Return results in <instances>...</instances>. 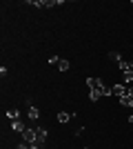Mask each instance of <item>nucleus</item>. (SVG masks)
<instances>
[{
    "label": "nucleus",
    "mask_w": 133,
    "mask_h": 149,
    "mask_svg": "<svg viewBox=\"0 0 133 149\" xmlns=\"http://www.w3.org/2000/svg\"><path fill=\"white\" fill-rule=\"evenodd\" d=\"M29 5H36V7H40V9H49V7L62 5V0H29Z\"/></svg>",
    "instance_id": "f257e3e1"
},
{
    "label": "nucleus",
    "mask_w": 133,
    "mask_h": 149,
    "mask_svg": "<svg viewBox=\"0 0 133 149\" xmlns=\"http://www.w3.org/2000/svg\"><path fill=\"white\" fill-rule=\"evenodd\" d=\"M36 134H38V129H33V127H27L25 131H22V138H25V143H36Z\"/></svg>",
    "instance_id": "f03ea898"
},
{
    "label": "nucleus",
    "mask_w": 133,
    "mask_h": 149,
    "mask_svg": "<svg viewBox=\"0 0 133 149\" xmlns=\"http://www.w3.org/2000/svg\"><path fill=\"white\" fill-rule=\"evenodd\" d=\"M47 136H49V131L40 127V129H38V134H36V143H38L42 149H44V143H47Z\"/></svg>",
    "instance_id": "7ed1b4c3"
},
{
    "label": "nucleus",
    "mask_w": 133,
    "mask_h": 149,
    "mask_svg": "<svg viewBox=\"0 0 133 149\" xmlns=\"http://www.w3.org/2000/svg\"><path fill=\"white\" fill-rule=\"evenodd\" d=\"M111 91H113V96H127V87H124V82H122V85H113V87H111Z\"/></svg>",
    "instance_id": "20e7f679"
},
{
    "label": "nucleus",
    "mask_w": 133,
    "mask_h": 149,
    "mask_svg": "<svg viewBox=\"0 0 133 149\" xmlns=\"http://www.w3.org/2000/svg\"><path fill=\"white\" fill-rule=\"evenodd\" d=\"M71 116H73V113H69V111H60V113H58V123H60V125H67L71 120Z\"/></svg>",
    "instance_id": "39448f33"
},
{
    "label": "nucleus",
    "mask_w": 133,
    "mask_h": 149,
    "mask_svg": "<svg viewBox=\"0 0 133 149\" xmlns=\"http://www.w3.org/2000/svg\"><path fill=\"white\" fill-rule=\"evenodd\" d=\"M11 129H13V131H20V134H22V131L27 129V125H22V120H11Z\"/></svg>",
    "instance_id": "423d86ee"
},
{
    "label": "nucleus",
    "mask_w": 133,
    "mask_h": 149,
    "mask_svg": "<svg viewBox=\"0 0 133 149\" xmlns=\"http://www.w3.org/2000/svg\"><path fill=\"white\" fill-rule=\"evenodd\" d=\"M31 120H38L40 118V111H38V107H29V113H27Z\"/></svg>",
    "instance_id": "0eeeda50"
},
{
    "label": "nucleus",
    "mask_w": 133,
    "mask_h": 149,
    "mask_svg": "<svg viewBox=\"0 0 133 149\" xmlns=\"http://www.w3.org/2000/svg\"><path fill=\"white\" fill-rule=\"evenodd\" d=\"M7 118L9 120H20V111L18 109H9V111H7Z\"/></svg>",
    "instance_id": "6e6552de"
},
{
    "label": "nucleus",
    "mask_w": 133,
    "mask_h": 149,
    "mask_svg": "<svg viewBox=\"0 0 133 149\" xmlns=\"http://www.w3.org/2000/svg\"><path fill=\"white\" fill-rule=\"evenodd\" d=\"M100 98H102L100 91H95V89H91V91H89V100H91V102H95V100H100Z\"/></svg>",
    "instance_id": "1a4fd4ad"
},
{
    "label": "nucleus",
    "mask_w": 133,
    "mask_h": 149,
    "mask_svg": "<svg viewBox=\"0 0 133 149\" xmlns=\"http://www.w3.org/2000/svg\"><path fill=\"white\" fill-rule=\"evenodd\" d=\"M120 102H122L124 107H129V109L133 107V98H131V96H122V98H120Z\"/></svg>",
    "instance_id": "9d476101"
},
{
    "label": "nucleus",
    "mask_w": 133,
    "mask_h": 149,
    "mask_svg": "<svg viewBox=\"0 0 133 149\" xmlns=\"http://www.w3.org/2000/svg\"><path fill=\"white\" fill-rule=\"evenodd\" d=\"M58 69H60V71H69V60H62V58H60V62H58Z\"/></svg>",
    "instance_id": "9b49d317"
},
{
    "label": "nucleus",
    "mask_w": 133,
    "mask_h": 149,
    "mask_svg": "<svg viewBox=\"0 0 133 149\" xmlns=\"http://www.w3.org/2000/svg\"><path fill=\"white\" fill-rule=\"evenodd\" d=\"M109 58H111V60H115L118 65L122 62V58H120V54H118V51H111V54H109Z\"/></svg>",
    "instance_id": "f8f14e48"
},
{
    "label": "nucleus",
    "mask_w": 133,
    "mask_h": 149,
    "mask_svg": "<svg viewBox=\"0 0 133 149\" xmlns=\"http://www.w3.org/2000/svg\"><path fill=\"white\" fill-rule=\"evenodd\" d=\"M131 82H133V74L127 71V74H124V85H131Z\"/></svg>",
    "instance_id": "ddd939ff"
},
{
    "label": "nucleus",
    "mask_w": 133,
    "mask_h": 149,
    "mask_svg": "<svg viewBox=\"0 0 133 149\" xmlns=\"http://www.w3.org/2000/svg\"><path fill=\"white\" fill-rule=\"evenodd\" d=\"M120 69H122V74H127V71H129V62L122 60V62H120Z\"/></svg>",
    "instance_id": "4468645a"
},
{
    "label": "nucleus",
    "mask_w": 133,
    "mask_h": 149,
    "mask_svg": "<svg viewBox=\"0 0 133 149\" xmlns=\"http://www.w3.org/2000/svg\"><path fill=\"white\" fill-rule=\"evenodd\" d=\"M47 62H49V65H58V62H60V58H58V56H51Z\"/></svg>",
    "instance_id": "2eb2a0df"
},
{
    "label": "nucleus",
    "mask_w": 133,
    "mask_h": 149,
    "mask_svg": "<svg viewBox=\"0 0 133 149\" xmlns=\"http://www.w3.org/2000/svg\"><path fill=\"white\" fill-rule=\"evenodd\" d=\"M127 96H131V98H133V87H129V89H127Z\"/></svg>",
    "instance_id": "dca6fc26"
},
{
    "label": "nucleus",
    "mask_w": 133,
    "mask_h": 149,
    "mask_svg": "<svg viewBox=\"0 0 133 149\" xmlns=\"http://www.w3.org/2000/svg\"><path fill=\"white\" fill-rule=\"evenodd\" d=\"M129 71H131V74H133V60L129 62Z\"/></svg>",
    "instance_id": "f3484780"
},
{
    "label": "nucleus",
    "mask_w": 133,
    "mask_h": 149,
    "mask_svg": "<svg viewBox=\"0 0 133 149\" xmlns=\"http://www.w3.org/2000/svg\"><path fill=\"white\" fill-rule=\"evenodd\" d=\"M131 5H133V0H131Z\"/></svg>",
    "instance_id": "a211bd4d"
},
{
    "label": "nucleus",
    "mask_w": 133,
    "mask_h": 149,
    "mask_svg": "<svg viewBox=\"0 0 133 149\" xmlns=\"http://www.w3.org/2000/svg\"><path fill=\"white\" fill-rule=\"evenodd\" d=\"M84 149H89V147H84Z\"/></svg>",
    "instance_id": "6ab92c4d"
}]
</instances>
